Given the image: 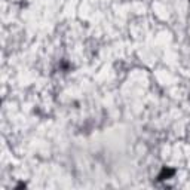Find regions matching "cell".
I'll return each instance as SVG.
<instances>
[{
  "instance_id": "obj_1",
  "label": "cell",
  "mask_w": 190,
  "mask_h": 190,
  "mask_svg": "<svg viewBox=\"0 0 190 190\" xmlns=\"http://www.w3.org/2000/svg\"><path fill=\"white\" fill-rule=\"evenodd\" d=\"M171 175H174V171L171 169H167V168H163V171L160 172V175H159V180H165V178H168V177H171Z\"/></svg>"
}]
</instances>
